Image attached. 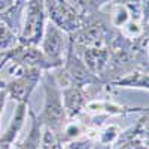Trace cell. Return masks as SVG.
<instances>
[{"instance_id":"1","label":"cell","mask_w":149,"mask_h":149,"mask_svg":"<svg viewBox=\"0 0 149 149\" xmlns=\"http://www.w3.org/2000/svg\"><path fill=\"white\" fill-rule=\"evenodd\" d=\"M42 85H43V107L39 115H36L39 124L43 128H48L55 137L61 134L64 125L67 124V115L63 106V97H61V86L55 79L52 70L42 73Z\"/></svg>"},{"instance_id":"2","label":"cell","mask_w":149,"mask_h":149,"mask_svg":"<svg viewBox=\"0 0 149 149\" xmlns=\"http://www.w3.org/2000/svg\"><path fill=\"white\" fill-rule=\"evenodd\" d=\"M58 70V74H63V81L64 85H73V86H79V88H86V86H100V88H106V85L103 84V81L95 76V74L85 66V63L82 61V58L79 57V54L73 49L70 40H69V48L63 61V66L55 69ZM63 81H57L58 84H61Z\"/></svg>"},{"instance_id":"3","label":"cell","mask_w":149,"mask_h":149,"mask_svg":"<svg viewBox=\"0 0 149 149\" xmlns=\"http://www.w3.org/2000/svg\"><path fill=\"white\" fill-rule=\"evenodd\" d=\"M8 73L12 76L10 81H6V93L8 97L18 103H30V97L40 82L42 78V70L39 69H30L24 67L17 63H12L8 67Z\"/></svg>"},{"instance_id":"4","label":"cell","mask_w":149,"mask_h":149,"mask_svg":"<svg viewBox=\"0 0 149 149\" xmlns=\"http://www.w3.org/2000/svg\"><path fill=\"white\" fill-rule=\"evenodd\" d=\"M46 19L43 0H27L22 10L21 30L18 33L19 43L39 46L45 31Z\"/></svg>"},{"instance_id":"5","label":"cell","mask_w":149,"mask_h":149,"mask_svg":"<svg viewBox=\"0 0 149 149\" xmlns=\"http://www.w3.org/2000/svg\"><path fill=\"white\" fill-rule=\"evenodd\" d=\"M6 63H17L24 67L30 69H39L42 72H49L61 67V64L55 63V61L49 60L39 46H31V45H22L18 43L15 48L9 49L5 52L3 60L0 63V70L6 66Z\"/></svg>"},{"instance_id":"6","label":"cell","mask_w":149,"mask_h":149,"mask_svg":"<svg viewBox=\"0 0 149 149\" xmlns=\"http://www.w3.org/2000/svg\"><path fill=\"white\" fill-rule=\"evenodd\" d=\"M46 18L49 22L61 29L64 33H74L82 24V14L72 3H60L57 0H43Z\"/></svg>"},{"instance_id":"7","label":"cell","mask_w":149,"mask_h":149,"mask_svg":"<svg viewBox=\"0 0 149 149\" xmlns=\"http://www.w3.org/2000/svg\"><path fill=\"white\" fill-rule=\"evenodd\" d=\"M39 48L49 60L63 66V61L69 48V34L58 29L57 26H54L52 22H46Z\"/></svg>"},{"instance_id":"8","label":"cell","mask_w":149,"mask_h":149,"mask_svg":"<svg viewBox=\"0 0 149 149\" xmlns=\"http://www.w3.org/2000/svg\"><path fill=\"white\" fill-rule=\"evenodd\" d=\"M61 97H63V106L66 110L67 119L81 118L85 112V107L90 102V95L85 88L67 85L61 88Z\"/></svg>"},{"instance_id":"9","label":"cell","mask_w":149,"mask_h":149,"mask_svg":"<svg viewBox=\"0 0 149 149\" xmlns=\"http://www.w3.org/2000/svg\"><path fill=\"white\" fill-rule=\"evenodd\" d=\"M72 46H73V43H72ZM73 49L79 54V57L82 58L85 66L95 76L100 78L109 63V49L107 48H76V46H73Z\"/></svg>"},{"instance_id":"10","label":"cell","mask_w":149,"mask_h":149,"mask_svg":"<svg viewBox=\"0 0 149 149\" xmlns=\"http://www.w3.org/2000/svg\"><path fill=\"white\" fill-rule=\"evenodd\" d=\"M27 112H29L27 103L17 104V109L14 112V116H12L9 125L6 127L3 134H0V149H12V146L15 145V140L24 125V121H26Z\"/></svg>"},{"instance_id":"11","label":"cell","mask_w":149,"mask_h":149,"mask_svg":"<svg viewBox=\"0 0 149 149\" xmlns=\"http://www.w3.org/2000/svg\"><path fill=\"white\" fill-rule=\"evenodd\" d=\"M148 107H127L118 104L112 100H90L85 107L84 113H93V115H104V116H125L131 112L145 110Z\"/></svg>"},{"instance_id":"12","label":"cell","mask_w":149,"mask_h":149,"mask_svg":"<svg viewBox=\"0 0 149 149\" xmlns=\"http://www.w3.org/2000/svg\"><path fill=\"white\" fill-rule=\"evenodd\" d=\"M27 0H0V22L14 30L17 34L21 30L22 10Z\"/></svg>"},{"instance_id":"13","label":"cell","mask_w":149,"mask_h":149,"mask_svg":"<svg viewBox=\"0 0 149 149\" xmlns=\"http://www.w3.org/2000/svg\"><path fill=\"white\" fill-rule=\"evenodd\" d=\"M107 88H139L146 90L149 88V78H148V70L146 69H134L124 76L109 82Z\"/></svg>"},{"instance_id":"14","label":"cell","mask_w":149,"mask_h":149,"mask_svg":"<svg viewBox=\"0 0 149 149\" xmlns=\"http://www.w3.org/2000/svg\"><path fill=\"white\" fill-rule=\"evenodd\" d=\"M29 116L31 118V127L30 131L27 134V137L24 139L22 142L17 143L12 146V149H40V143H42V134H43V127L39 124L36 118L34 110H31L29 107Z\"/></svg>"},{"instance_id":"15","label":"cell","mask_w":149,"mask_h":149,"mask_svg":"<svg viewBox=\"0 0 149 149\" xmlns=\"http://www.w3.org/2000/svg\"><path fill=\"white\" fill-rule=\"evenodd\" d=\"M110 3L127 8L133 21L148 24V0H110Z\"/></svg>"},{"instance_id":"16","label":"cell","mask_w":149,"mask_h":149,"mask_svg":"<svg viewBox=\"0 0 149 149\" xmlns=\"http://www.w3.org/2000/svg\"><path fill=\"white\" fill-rule=\"evenodd\" d=\"M19 43L18 40V34L10 30L6 24L0 22V51H9V49L15 48Z\"/></svg>"},{"instance_id":"17","label":"cell","mask_w":149,"mask_h":149,"mask_svg":"<svg viewBox=\"0 0 149 149\" xmlns=\"http://www.w3.org/2000/svg\"><path fill=\"white\" fill-rule=\"evenodd\" d=\"M76 3V8L82 15H90L100 12L106 5L110 3V0H78Z\"/></svg>"},{"instance_id":"18","label":"cell","mask_w":149,"mask_h":149,"mask_svg":"<svg viewBox=\"0 0 149 149\" xmlns=\"http://www.w3.org/2000/svg\"><path fill=\"white\" fill-rule=\"evenodd\" d=\"M119 133H121V128L116 125V124H110V125H106L102 130H98L95 140L100 145H104V146L106 145H112L118 139Z\"/></svg>"},{"instance_id":"19","label":"cell","mask_w":149,"mask_h":149,"mask_svg":"<svg viewBox=\"0 0 149 149\" xmlns=\"http://www.w3.org/2000/svg\"><path fill=\"white\" fill-rule=\"evenodd\" d=\"M40 149H64V146H63V143H61V142L55 137L54 133H51L48 128H43Z\"/></svg>"},{"instance_id":"20","label":"cell","mask_w":149,"mask_h":149,"mask_svg":"<svg viewBox=\"0 0 149 149\" xmlns=\"http://www.w3.org/2000/svg\"><path fill=\"white\" fill-rule=\"evenodd\" d=\"M6 98H8V93H6V90H0V124H2V118H3ZM0 134H2V133H0Z\"/></svg>"},{"instance_id":"21","label":"cell","mask_w":149,"mask_h":149,"mask_svg":"<svg viewBox=\"0 0 149 149\" xmlns=\"http://www.w3.org/2000/svg\"><path fill=\"white\" fill-rule=\"evenodd\" d=\"M57 2H60V3H69V0H57Z\"/></svg>"}]
</instances>
